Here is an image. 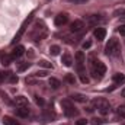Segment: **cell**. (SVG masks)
I'll return each instance as SVG.
<instances>
[{
	"label": "cell",
	"mask_w": 125,
	"mask_h": 125,
	"mask_svg": "<svg viewBox=\"0 0 125 125\" xmlns=\"http://www.w3.org/2000/svg\"><path fill=\"white\" fill-rule=\"evenodd\" d=\"M35 102H36V105H39V106L44 105V99H42L41 96H35Z\"/></svg>",
	"instance_id": "28"
},
{
	"label": "cell",
	"mask_w": 125,
	"mask_h": 125,
	"mask_svg": "<svg viewBox=\"0 0 125 125\" xmlns=\"http://www.w3.org/2000/svg\"><path fill=\"white\" fill-rule=\"evenodd\" d=\"M93 35L97 41H102V39H105V36H106V31H105V28H96L94 32H93Z\"/></svg>",
	"instance_id": "11"
},
{
	"label": "cell",
	"mask_w": 125,
	"mask_h": 125,
	"mask_svg": "<svg viewBox=\"0 0 125 125\" xmlns=\"http://www.w3.org/2000/svg\"><path fill=\"white\" fill-rule=\"evenodd\" d=\"M39 65H42V67H45V68H52V64L48 61H45V60H42V61H39Z\"/></svg>",
	"instance_id": "26"
},
{
	"label": "cell",
	"mask_w": 125,
	"mask_h": 125,
	"mask_svg": "<svg viewBox=\"0 0 125 125\" xmlns=\"http://www.w3.org/2000/svg\"><path fill=\"white\" fill-rule=\"evenodd\" d=\"M15 105L18 108H29V102L25 96H16L15 97Z\"/></svg>",
	"instance_id": "9"
},
{
	"label": "cell",
	"mask_w": 125,
	"mask_h": 125,
	"mask_svg": "<svg viewBox=\"0 0 125 125\" xmlns=\"http://www.w3.org/2000/svg\"><path fill=\"white\" fill-rule=\"evenodd\" d=\"M68 1H71V3H74V4H80V3H84V1H87V0H68Z\"/></svg>",
	"instance_id": "34"
},
{
	"label": "cell",
	"mask_w": 125,
	"mask_h": 125,
	"mask_svg": "<svg viewBox=\"0 0 125 125\" xmlns=\"http://www.w3.org/2000/svg\"><path fill=\"white\" fill-rule=\"evenodd\" d=\"M3 124L4 125H22V124H19L18 121H15L13 118H10V116H4L3 118Z\"/></svg>",
	"instance_id": "17"
},
{
	"label": "cell",
	"mask_w": 125,
	"mask_h": 125,
	"mask_svg": "<svg viewBox=\"0 0 125 125\" xmlns=\"http://www.w3.org/2000/svg\"><path fill=\"white\" fill-rule=\"evenodd\" d=\"M60 51H61V48H60L58 45H51V47H50V54H51V55H58Z\"/></svg>",
	"instance_id": "20"
},
{
	"label": "cell",
	"mask_w": 125,
	"mask_h": 125,
	"mask_svg": "<svg viewBox=\"0 0 125 125\" xmlns=\"http://www.w3.org/2000/svg\"><path fill=\"white\" fill-rule=\"evenodd\" d=\"M114 83L115 84H122V83H125V74H122V73L114 74Z\"/></svg>",
	"instance_id": "14"
},
{
	"label": "cell",
	"mask_w": 125,
	"mask_h": 125,
	"mask_svg": "<svg viewBox=\"0 0 125 125\" xmlns=\"http://www.w3.org/2000/svg\"><path fill=\"white\" fill-rule=\"evenodd\" d=\"M86 22L90 26H96L99 22H102V16L100 15H89V16H86Z\"/></svg>",
	"instance_id": "10"
},
{
	"label": "cell",
	"mask_w": 125,
	"mask_h": 125,
	"mask_svg": "<svg viewBox=\"0 0 125 125\" xmlns=\"http://www.w3.org/2000/svg\"><path fill=\"white\" fill-rule=\"evenodd\" d=\"M93 106L94 109H97L99 112H100V115H108L109 112H111V105H109V102L106 100V99H103V97H96L93 99Z\"/></svg>",
	"instance_id": "4"
},
{
	"label": "cell",
	"mask_w": 125,
	"mask_h": 125,
	"mask_svg": "<svg viewBox=\"0 0 125 125\" xmlns=\"http://www.w3.org/2000/svg\"><path fill=\"white\" fill-rule=\"evenodd\" d=\"M48 83H50V86H51L52 89H58V87L61 86L60 80H58V79H55V77H51V79L48 80Z\"/></svg>",
	"instance_id": "16"
},
{
	"label": "cell",
	"mask_w": 125,
	"mask_h": 125,
	"mask_svg": "<svg viewBox=\"0 0 125 125\" xmlns=\"http://www.w3.org/2000/svg\"><path fill=\"white\" fill-rule=\"evenodd\" d=\"M47 33H48V31H47L44 22L36 21L35 25H33V28H32V32H31L32 39H33V41H41V39H44V38L47 36Z\"/></svg>",
	"instance_id": "2"
},
{
	"label": "cell",
	"mask_w": 125,
	"mask_h": 125,
	"mask_svg": "<svg viewBox=\"0 0 125 125\" xmlns=\"http://www.w3.org/2000/svg\"><path fill=\"white\" fill-rule=\"evenodd\" d=\"M77 125H86L87 124V119H84V118H82V119H79L77 122H76Z\"/></svg>",
	"instance_id": "32"
},
{
	"label": "cell",
	"mask_w": 125,
	"mask_h": 125,
	"mask_svg": "<svg viewBox=\"0 0 125 125\" xmlns=\"http://www.w3.org/2000/svg\"><path fill=\"white\" fill-rule=\"evenodd\" d=\"M32 19H33V13H31V15L28 16V19H25V21H23L22 26L19 28L18 33L15 35V38H13V41H12V45H15V44H16V42H18V41H19V39L22 38V35H23V33H25V31H26V26H28V25L31 23V21H32Z\"/></svg>",
	"instance_id": "5"
},
{
	"label": "cell",
	"mask_w": 125,
	"mask_h": 125,
	"mask_svg": "<svg viewBox=\"0 0 125 125\" xmlns=\"http://www.w3.org/2000/svg\"><path fill=\"white\" fill-rule=\"evenodd\" d=\"M71 99L73 100H76V102H86L87 100V97L84 96V94H80V93H76L71 96Z\"/></svg>",
	"instance_id": "19"
},
{
	"label": "cell",
	"mask_w": 125,
	"mask_h": 125,
	"mask_svg": "<svg viewBox=\"0 0 125 125\" xmlns=\"http://www.w3.org/2000/svg\"><path fill=\"white\" fill-rule=\"evenodd\" d=\"M29 62H23V64H21L19 67H18V71H25V70H28L29 68Z\"/></svg>",
	"instance_id": "22"
},
{
	"label": "cell",
	"mask_w": 125,
	"mask_h": 125,
	"mask_svg": "<svg viewBox=\"0 0 125 125\" xmlns=\"http://www.w3.org/2000/svg\"><path fill=\"white\" fill-rule=\"evenodd\" d=\"M61 62L65 65V67H71V65H73V57H71L70 54H64Z\"/></svg>",
	"instance_id": "15"
},
{
	"label": "cell",
	"mask_w": 125,
	"mask_h": 125,
	"mask_svg": "<svg viewBox=\"0 0 125 125\" xmlns=\"http://www.w3.org/2000/svg\"><path fill=\"white\" fill-rule=\"evenodd\" d=\"M125 15V9H116L114 12V16H124Z\"/></svg>",
	"instance_id": "27"
},
{
	"label": "cell",
	"mask_w": 125,
	"mask_h": 125,
	"mask_svg": "<svg viewBox=\"0 0 125 125\" xmlns=\"http://www.w3.org/2000/svg\"><path fill=\"white\" fill-rule=\"evenodd\" d=\"M15 114H16V116L26 118L29 115V108H18V109H15Z\"/></svg>",
	"instance_id": "13"
},
{
	"label": "cell",
	"mask_w": 125,
	"mask_h": 125,
	"mask_svg": "<svg viewBox=\"0 0 125 125\" xmlns=\"http://www.w3.org/2000/svg\"><path fill=\"white\" fill-rule=\"evenodd\" d=\"M9 82H10L12 84H16V83L19 82V79H18L16 74H10V76H9Z\"/></svg>",
	"instance_id": "23"
},
{
	"label": "cell",
	"mask_w": 125,
	"mask_h": 125,
	"mask_svg": "<svg viewBox=\"0 0 125 125\" xmlns=\"http://www.w3.org/2000/svg\"><path fill=\"white\" fill-rule=\"evenodd\" d=\"M105 52L108 57H118L121 54V45H119V41L115 39V38H111L109 42L106 44L105 47Z\"/></svg>",
	"instance_id": "3"
},
{
	"label": "cell",
	"mask_w": 125,
	"mask_h": 125,
	"mask_svg": "<svg viewBox=\"0 0 125 125\" xmlns=\"http://www.w3.org/2000/svg\"><path fill=\"white\" fill-rule=\"evenodd\" d=\"M67 22H68V15L67 13H58L55 16V19H54L55 26H64Z\"/></svg>",
	"instance_id": "8"
},
{
	"label": "cell",
	"mask_w": 125,
	"mask_h": 125,
	"mask_svg": "<svg viewBox=\"0 0 125 125\" xmlns=\"http://www.w3.org/2000/svg\"><path fill=\"white\" fill-rule=\"evenodd\" d=\"M121 94H122V97H125V87L121 90Z\"/></svg>",
	"instance_id": "35"
},
{
	"label": "cell",
	"mask_w": 125,
	"mask_h": 125,
	"mask_svg": "<svg viewBox=\"0 0 125 125\" xmlns=\"http://www.w3.org/2000/svg\"><path fill=\"white\" fill-rule=\"evenodd\" d=\"M116 112H118V115H119L121 118H125V106H119V108L116 109Z\"/></svg>",
	"instance_id": "25"
},
{
	"label": "cell",
	"mask_w": 125,
	"mask_h": 125,
	"mask_svg": "<svg viewBox=\"0 0 125 125\" xmlns=\"http://www.w3.org/2000/svg\"><path fill=\"white\" fill-rule=\"evenodd\" d=\"M35 76L36 77H44V76H47V71H38V73H35Z\"/></svg>",
	"instance_id": "33"
},
{
	"label": "cell",
	"mask_w": 125,
	"mask_h": 125,
	"mask_svg": "<svg viewBox=\"0 0 125 125\" xmlns=\"http://www.w3.org/2000/svg\"><path fill=\"white\" fill-rule=\"evenodd\" d=\"M90 73H92L93 79L100 80L103 77V74L106 73V65L102 61H99V60H92V62H90Z\"/></svg>",
	"instance_id": "1"
},
{
	"label": "cell",
	"mask_w": 125,
	"mask_h": 125,
	"mask_svg": "<svg viewBox=\"0 0 125 125\" xmlns=\"http://www.w3.org/2000/svg\"><path fill=\"white\" fill-rule=\"evenodd\" d=\"M70 31L73 32V33H80V32H83L84 31V22L80 21V19L74 21V22L70 25Z\"/></svg>",
	"instance_id": "7"
},
{
	"label": "cell",
	"mask_w": 125,
	"mask_h": 125,
	"mask_svg": "<svg viewBox=\"0 0 125 125\" xmlns=\"http://www.w3.org/2000/svg\"><path fill=\"white\" fill-rule=\"evenodd\" d=\"M13 60V57L12 55H9V54H4V55H1V64L3 65H9L10 62Z\"/></svg>",
	"instance_id": "18"
},
{
	"label": "cell",
	"mask_w": 125,
	"mask_h": 125,
	"mask_svg": "<svg viewBox=\"0 0 125 125\" xmlns=\"http://www.w3.org/2000/svg\"><path fill=\"white\" fill-rule=\"evenodd\" d=\"M103 122H105L103 119H97V118L92 119V125H100V124H103Z\"/></svg>",
	"instance_id": "29"
},
{
	"label": "cell",
	"mask_w": 125,
	"mask_h": 125,
	"mask_svg": "<svg viewBox=\"0 0 125 125\" xmlns=\"http://www.w3.org/2000/svg\"><path fill=\"white\" fill-rule=\"evenodd\" d=\"M118 32H119L122 36H125V25H121V26L118 28Z\"/></svg>",
	"instance_id": "31"
},
{
	"label": "cell",
	"mask_w": 125,
	"mask_h": 125,
	"mask_svg": "<svg viewBox=\"0 0 125 125\" xmlns=\"http://www.w3.org/2000/svg\"><path fill=\"white\" fill-rule=\"evenodd\" d=\"M92 47V41H86V42H83V48L84 50H87V48H90Z\"/></svg>",
	"instance_id": "30"
},
{
	"label": "cell",
	"mask_w": 125,
	"mask_h": 125,
	"mask_svg": "<svg viewBox=\"0 0 125 125\" xmlns=\"http://www.w3.org/2000/svg\"><path fill=\"white\" fill-rule=\"evenodd\" d=\"M65 82L70 84H74V76L73 74H65Z\"/></svg>",
	"instance_id": "24"
},
{
	"label": "cell",
	"mask_w": 125,
	"mask_h": 125,
	"mask_svg": "<svg viewBox=\"0 0 125 125\" xmlns=\"http://www.w3.org/2000/svg\"><path fill=\"white\" fill-rule=\"evenodd\" d=\"M23 52H25V47L18 45V47L12 51V57H13V58H19V57H22V55H23Z\"/></svg>",
	"instance_id": "12"
},
{
	"label": "cell",
	"mask_w": 125,
	"mask_h": 125,
	"mask_svg": "<svg viewBox=\"0 0 125 125\" xmlns=\"http://www.w3.org/2000/svg\"><path fill=\"white\" fill-rule=\"evenodd\" d=\"M61 106H62V111H64L65 116L71 118V116H76V115H77V109H76V106H74L70 100H62Z\"/></svg>",
	"instance_id": "6"
},
{
	"label": "cell",
	"mask_w": 125,
	"mask_h": 125,
	"mask_svg": "<svg viewBox=\"0 0 125 125\" xmlns=\"http://www.w3.org/2000/svg\"><path fill=\"white\" fill-rule=\"evenodd\" d=\"M9 76H10V73H9V71H0V83H1V82H4L6 79H9Z\"/></svg>",
	"instance_id": "21"
}]
</instances>
